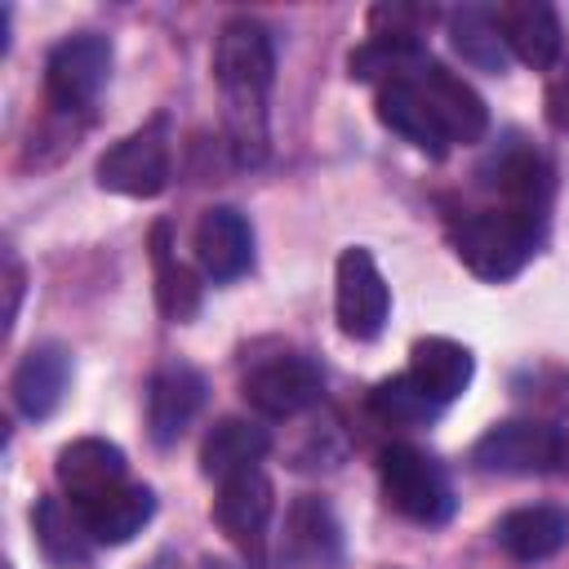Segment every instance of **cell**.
<instances>
[{
  "instance_id": "1",
  "label": "cell",
  "mask_w": 569,
  "mask_h": 569,
  "mask_svg": "<svg viewBox=\"0 0 569 569\" xmlns=\"http://www.w3.org/2000/svg\"><path fill=\"white\" fill-rule=\"evenodd\" d=\"M276 76L271 31L253 18H231L213 44V80L222 93V129L236 164L253 169L267 160L271 129H267V93Z\"/></svg>"
},
{
  "instance_id": "2",
  "label": "cell",
  "mask_w": 569,
  "mask_h": 569,
  "mask_svg": "<svg viewBox=\"0 0 569 569\" xmlns=\"http://www.w3.org/2000/svg\"><path fill=\"white\" fill-rule=\"evenodd\" d=\"M542 231H547V218H533L511 204H493V209H476L462 222H453V249L471 276L498 284L525 271V262L542 244Z\"/></svg>"
},
{
  "instance_id": "3",
  "label": "cell",
  "mask_w": 569,
  "mask_h": 569,
  "mask_svg": "<svg viewBox=\"0 0 569 569\" xmlns=\"http://www.w3.org/2000/svg\"><path fill=\"white\" fill-rule=\"evenodd\" d=\"M378 480L382 498L413 525H445L453 516L449 471L413 445H387L378 453Z\"/></svg>"
},
{
  "instance_id": "4",
  "label": "cell",
  "mask_w": 569,
  "mask_h": 569,
  "mask_svg": "<svg viewBox=\"0 0 569 569\" xmlns=\"http://www.w3.org/2000/svg\"><path fill=\"white\" fill-rule=\"evenodd\" d=\"M471 462L489 476H547L569 467L565 458V440L556 436L551 422L542 418H511V422H493L476 449Z\"/></svg>"
},
{
  "instance_id": "5",
  "label": "cell",
  "mask_w": 569,
  "mask_h": 569,
  "mask_svg": "<svg viewBox=\"0 0 569 569\" xmlns=\"http://www.w3.org/2000/svg\"><path fill=\"white\" fill-rule=\"evenodd\" d=\"M111 76V40L98 31H76L58 40L44 58V93L49 107L62 116L89 111Z\"/></svg>"
},
{
  "instance_id": "6",
  "label": "cell",
  "mask_w": 569,
  "mask_h": 569,
  "mask_svg": "<svg viewBox=\"0 0 569 569\" xmlns=\"http://www.w3.org/2000/svg\"><path fill=\"white\" fill-rule=\"evenodd\" d=\"M98 187L133 200H151L169 187V120L156 116L151 124L133 129L98 160Z\"/></svg>"
},
{
  "instance_id": "7",
  "label": "cell",
  "mask_w": 569,
  "mask_h": 569,
  "mask_svg": "<svg viewBox=\"0 0 569 569\" xmlns=\"http://www.w3.org/2000/svg\"><path fill=\"white\" fill-rule=\"evenodd\" d=\"M240 391H244V400H249L258 413H267V418H298V413H307V409L325 396V373H320V365H316L311 356H302V351H280V356H271V360H258V365L244 373Z\"/></svg>"
},
{
  "instance_id": "8",
  "label": "cell",
  "mask_w": 569,
  "mask_h": 569,
  "mask_svg": "<svg viewBox=\"0 0 569 569\" xmlns=\"http://www.w3.org/2000/svg\"><path fill=\"white\" fill-rule=\"evenodd\" d=\"M333 311H338V329L356 342H369L382 333L387 316H391V289L373 262L369 249H342L338 258V289H333Z\"/></svg>"
},
{
  "instance_id": "9",
  "label": "cell",
  "mask_w": 569,
  "mask_h": 569,
  "mask_svg": "<svg viewBox=\"0 0 569 569\" xmlns=\"http://www.w3.org/2000/svg\"><path fill=\"white\" fill-rule=\"evenodd\" d=\"M409 84L422 93V102L431 107V116L440 120V129H445L449 142H462L467 147V142H480L489 133V107H485V98L462 76H453L449 67H440L436 58H427L409 76Z\"/></svg>"
},
{
  "instance_id": "10",
  "label": "cell",
  "mask_w": 569,
  "mask_h": 569,
  "mask_svg": "<svg viewBox=\"0 0 569 569\" xmlns=\"http://www.w3.org/2000/svg\"><path fill=\"white\" fill-rule=\"evenodd\" d=\"M276 507V489L267 480L262 467H244L227 480H218V498H213V520L218 529L244 551V556H262V533Z\"/></svg>"
},
{
  "instance_id": "11",
  "label": "cell",
  "mask_w": 569,
  "mask_h": 569,
  "mask_svg": "<svg viewBox=\"0 0 569 569\" xmlns=\"http://www.w3.org/2000/svg\"><path fill=\"white\" fill-rule=\"evenodd\" d=\"M196 262L213 284L240 280L253 267V231L249 218L231 204H213L196 222Z\"/></svg>"
},
{
  "instance_id": "12",
  "label": "cell",
  "mask_w": 569,
  "mask_h": 569,
  "mask_svg": "<svg viewBox=\"0 0 569 569\" xmlns=\"http://www.w3.org/2000/svg\"><path fill=\"white\" fill-rule=\"evenodd\" d=\"M53 471H58L62 493L76 507H84V502H93V498H102L129 480V462H124L120 445H111L102 436H80L71 445H62Z\"/></svg>"
},
{
  "instance_id": "13",
  "label": "cell",
  "mask_w": 569,
  "mask_h": 569,
  "mask_svg": "<svg viewBox=\"0 0 569 569\" xmlns=\"http://www.w3.org/2000/svg\"><path fill=\"white\" fill-rule=\"evenodd\" d=\"M204 405V373L182 365V360H169L151 373V387H147V427H151V440L156 445H173L191 418L200 413Z\"/></svg>"
},
{
  "instance_id": "14",
  "label": "cell",
  "mask_w": 569,
  "mask_h": 569,
  "mask_svg": "<svg viewBox=\"0 0 569 569\" xmlns=\"http://www.w3.org/2000/svg\"><path fill=\"white\" fill-rule=\"evenodd\" d=\"M67 382H71V351L58 347V342H40V347H31V351L18 360V369H13V378H9L13 409H18L22 418H31V422H36V418H49V413L62 405Z\"/></svg>"
},
{
  "instance_id": "15",
  "label": "cell",
  "mask_w": 569,
  "mask_h": 569,
  "mask_svg": "<svg viewBox=\"0 0 569 569\" xmlns=\"http://www.w3.org/2000/svg\"><path fill=\"white\" fill-rule=\"evenodd\" d=\"M498 31L507 40V49L533 67V71H551L556 58L565 53V31L551 4L542 0H516V4H498Z\"/></svg>"
},
{
  "instance_id": "16",
  "label": "cell",
  "mask_w": 569,
  "mask_h": 569,
  "mask_svg": "<svg viewBox=\"0 0 569 569\" xmlns=\"http://www.w3.org/2000/svg\"><path fill=\"white\" fill-rule=\"evenodd\" d=\"M569 542V511L556 502H533V507H516L498 520V547L511 560H547Z\"/></svg>"
},
{
  "instance_id": "17",
  "label": "cell",
  "mask_w": 569,
  "mask_h": 569,
  "mask_svg": "<svg viewBox=\"0 0 569 569\" xmlns=\"http://www.w3.org/2000/svg\"><path fill=\"white\" fill-rule=\"evenodd\" d=\"M76 511H80V520H84V529H89L93 542L120 547L133 533H142V525L156 516V493L147 485L124 480L120 489H111V493H102V498H93V502H84Z\"/></svg>"
},
{
  "instance_id": "18",
  "label": "cell",
  "mask_w": 569,
  "mask_h": 569,
  "mask_svg": "<svg viewBox=\"0 0 569 569\" xmlns=\"http://www.w3.org/2000/svg\"><path fill=\"white\" fill-rule=\"evenodd\" d=\"M378 120H382L391 133H400L405 142H413L418 151H427L431 160H440V156L453 147V142L445 138L440 120L431 116V107L422 102V93H418L409 80H391V84L378 89Z\"/></svg>"
},
{
  "instance_id": "19",
  "label": "cell",
  "mask_w": 569,
  "mask_h": 569,
  "mask_svg": "<svg viewBox=\"0 0 569 569\" xmlns=\"http://www.w3.org/2000/svg\"><path fill=\"white\" fill-rule=\"evenodd\" d=\"M471 369H476L471 351L453 338H418L409 351V378L440 405H449L467 391Z\"/></svg>"
},
{
  "instance_id": "20",
  "label": "cell",
  "mask_w": 569,
  "mask_h": 569,
  "mask_svg": "<svg viewBox=\"0 0 569 569\" xmlns=\"http://www.w3.org/2000/svg\"><path fill=\"white\" fill-rule=\"evenodd\" d=\"M267 449H271L267 427H258L249 418H218L200 445V471L209 480H227L244 467H258Z\"/></svg>"
},
{
  "instance_id": "21",
  "label": "cell",
  "mask_w": 569,
  "mask_h": 569,
  "mask_svg": "<svg viewBox=\"0 0 569 569\" xmlns=\"http://www.w3.org/2000/svg\"><path fill=\"white\" fill-rule=\"evenodd\" d=\"M31 525H36V542L49 556V565L71 569V565H84L89 560L93 538H89V529H84V520H80V511H76L71 498H40Z\"/></svg>"
},
{
  "instance_id": "22",
  "label": "cell",
  "mask_w": 569,
  "mask_h": 569,
  "mask_svg": "<svg viewBox=\"0 0 569 569\" xmlns=\"http://www.w3.org/2000/svg\"><path fill=\"white\" fill-rule=\"evenodd\" d=\"M427 44L422 36H369L356 53H351V76L365 84H391V80H409L422 62H427Z\"/></svg>"
},
{
  "instance_id": "23",
  "label": "cell",
  "mask_w": 569,
  "mask_h": 569,
  "mask_svg": "<svg viewBox=\"0 0 569 569\" xmlns=\"http://www.w3.org/2000/svg\"><path fill=\"white\" fill-rule=\"evenodd\" d=\"M449 40L476 71H507V40L498 31V9L489 4H462L449 13Z\"/></svg>"
},
{
  "instance_id": "24",
  "label": "cell",
  "mask_w": 569,
  "mask_h": 569,
  "mask_svg": "<svg viewBox=\"0 0 569 569\" xmlns=\"http://www.w3.org/2000/svg\"><path fill=\"white\" fill-rule=\"evenodd\" d=\"M342 529H338V520H333V511L320 502V498H298L293 507H289V533H284V547L302 560V565H333L338 560V547H342V538H338Z\"/></svg>"
},
{
  "instance_id": "25",
  "label": "cell",
  "mask_w": 569,
  "mask_h": 569,
  "mask_svg": "<svg viewBox=\"0 0 569 569\" xmlns=\"http://www.w3.org/2000/svg\"><path fill=\"white\" fill-rule=\"evenodd\" d=\"M151 258H156V302L160 311L182 325L200 311V284H196V271L182 267L173 253H169V227H156L151 231Z\"/></svg>"
},
{
  "instance_id": "26",
  "label": "cell",
  "mask_w": 569,
  "mask_h": 569,
  "mask_svg": "<svg viewBox=\"0 0 569 569\" xmlns=\"http://www.w3.org/2000/svg\"><path fill=\"white\" fill-rule=\"evenodd\" d=\"M369 405H373L378 418H387V422H396V427H422V422H431V418L445 409V405L431 400L409 373L382 378V382L369 391Z\"/></svg>"
},
{
  "instance_id": "27",
  "label": "cell",
  "mask_w": 569,
  "mask_h": 569,
  "mask_svg": "<svg viewBox=\"0 0 569 569\" xmlns=\"http://www.w3.org/2000/svg\"><path fill=\"white\" fill-rule=\"evenodd\" d=\"M431 18L436 13L422 4H378L369 13V27H373V36H418L422 22H431Z\"/></svg>"
},
{
  "instance_id": "28",
  "label": "cell",
  "mask_w": 569,
  "mask_h": 569,
  "mask_svg": "<svg viewBox=\"0 0 569 569\" xmlns=\"http://www.w3.org/2000/svg\"><path fill=\"white\" fill-rule=\"evenodd\" d=\"M542 111L551 120V129L569 133V49L556 58V67L547 71V93H542Z\"/></svg>"
},
{
  "instance_id": "29",
  "label": "cell",
  "mask_w": 569,
  "mask_h": 569,
  "mask_svg": "<svg viewBox=\"0 0 569 569\" xmlns=\"http://www.w3.org/2000/svg\"><path fill=\"white\" fill-rule=\"evenodd\" d=\"M22 262L13 258V253H4V289H9V311H4V325L13 329V320H18V302H22Z\"/></svg>"
}]
</instances>
